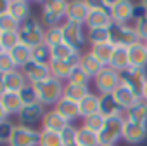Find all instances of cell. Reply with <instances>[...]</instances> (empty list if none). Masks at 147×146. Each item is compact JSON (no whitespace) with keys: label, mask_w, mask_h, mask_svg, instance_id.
<instances>
[{"label":"cell","mask_w":147,"mask_h":146,"mask_svg":"<svg viewBox=\"0 0 147 146\" xmlns=\"http://www.w3.org/2000/svg\"><path fill=\"white\" fill-rule=\"evenodd\" d=\"M109 66H111L113 70L119 71V73L126 71V70L130 68L128 49H126V47H116V49H114V54H113V57H111V63H109Z\"/></svg>","instance_id":"83f0119b"},{"label":"cell","mask_w":147,"mask_h":146,"mask_svg":"<svg viewBox=\"0 0 147 146\" xmlns=\"http://www.w3.org/2000/svg\"><path fill=\"white\" fill-rule=\"evenodd\" d=\"M99 113L104 118H116V117H125V110L116 103L113 94H102L100 96V110Z\"/></svg>","instance_id":"ac0fdd59"},{"label":"cell","mask_w":147,"mask_h":146,"mask_svg":"<svg viewBox=\"0 0 147 146\" xmlns=\"http://www.w3.org/2000/svg\"><path fill=\"white\" fill-rule=\"evenodd\" d=\"M21 71H23V75L26 77L28 84H31V85L40 84V82H43V80H47V78L52 77L50 75V68L47 64H40L36 61L28 63L24 68H21Z\"/></svg>","instance_id":"5bb4252c"},{"label":"cell","mask_w":147,"mask_h":146,"mask_svg":"<svg viewBox=\"0 0 147 146\" xmlns=\"http://www.w3.org/2000/svg\"><path fill=\"white\" fill-rule=\"evenodd\" d=\"M80 66L85 70V73H87V75H88L92 80H94V78L99 75V73H100V71L106 68V66H104V64H102V63H100V61H99V59H97V57H95L92 52H90V50L82 54Z\"/></svg>","instance_id":"603a6c76"},{"label":"cell","mask_w":147,"mask_h":146,"mask_svg":"<svg viewBox=\"0 0 147 146\" xmlns=\"http://www.w3.org/2000/svg\"><path fill=\"white\" fill-rule=\"evenodd\" d=\"M9 54H11V57H12V61H14V64H16L18 70L24 68L28 63L33 61V49H30V47H26L23 44H19L18 47H14Z\"/></svg>","instance_id":"d4e9b609"},{"label":"cell","mask_w":147,"mask_h":146,"mask_svg":"<svg viewBox=\"0 0 147 146\" xmlns=\"http://www.w3.org/2000/svg\"><path fill=\"white\" fill-rule=\"evenodd\" d=\"M83 54V52H82ZM82 54L75 56V57H71V59H52V63L49 64L50 68V75L61 82H67L69 77H71V73L73 70H75L78 64H80V59H82Z\"/></svg>","instance_id":"9c48e42d"},{"label":"cell","mask_w":147,"mask_h":146,"mask_svg":"<svg viewBox=\"0 0 147 146\" xmlns=\"http://www.w3.org/2000/svg\"><path fill=\"white\" fill-rule=\"evenodd\" d=\"M144 44H145V47H147V42H144Z\"/></svg>","instance_id":"db71d44e"},{"label":"cell","mask_w":147,"mask_h":146,"mask_svg":"<svg viewBox=\"0 0 147 146\" xmlns=\"http://www.w3.org/2000/svg\"><path fill=\"white\" fill-rule=\"evenodd\" d=\"M0 44H2V50L4 52H11L14 47H18L21 44L18 31H9V33H0Z\"/></svg>","instance_id":"d590c367"},{"label":"cell","mask_w":147,"mask_h":146,"mask_svg":"<svg viewBox=\"0 0 147 146\" xmlns=\"http://www.w3.org/2000/svg\"><path fill=\"white\" fill-rule=\"evenodd\" d=\"M78 54H82V52L75 50L67 44H59V45L52 47V59H71V57H75Z\"/></svg>","instance_id":"e575fe53"},{"label":"cell","mask_w":147,"mask_h":146,"mask_svg":"<svg viewBox=\"0 0 147 146\" xmlns=\"http://www.w3.org/2000/svg\"><path fill=\"white\" fill-rule=\"evenodd\" d=\"M33 61L49 66V64L52 63V47H50L47 42L36 45V47L33 49Z\"/></svg>","instance_id":"836d02e7"},{"label":"cell","mask_w":147,"mask_h":146,"mask_svg":"<svg viewBox=\"0 0 147 146\" xmlns=\"http://www.w3.org/2000/svg\"><path fill=\"white\" fill-rule=\"evenodd\" d=\"M133 26H135V30H137V33H138V37H140V40H142V42H147V12L142 14L140 18H137V19L133 21Z\"/></svg>","instance_id":"f6af8a7d"},{"label":"cell","mask_w":147,"mask_h":146,"mask_svg":"<svg viewBox=\"0 0 147 146\" xmlns=\"http://www.w3.org/2000/svg\"><path fill=\"white\" fill-rule=\"evenodd\" d=\"M12 130H14V123L5 120L0 123V143H7L11 141V136H12Z\"/></svg>","instance_id":"bcb514c9"},{"label":"cell","mask_w":147,"mask_h":146,"mask_svg":"<svg viewBox=\"0 0 147 146\" xmlns=\"http://www.w3.org/2000/svg\"><path fill=\"white\" fill-rule=\"evenodd\" d=\"M95 89L99 92V96L102 94H113L119 85H121V73L113 70L111 66H106L99 75L94 78Z\"/></svg>","instance_id":"5b68a950"},{"label":"cell","mask_w":147,"mask_h":146,"mask_svg":"<svg viewBox=\"0 0 147 146\" xmlns=\"http://www.w3.org/2000/svg\"><path fill=\"white\" fill-rule=\"evenodd\" d=\"M36 94H38V103L43 106H55L62 98H64V82L50 77L40 84H35Z\"/></svg>","instance_id":"7a4b0ae2"},{"label":"cell","mask_w":147,"mask_h":146,"mask_svg":"<svg viewBox=\"0 0 147 146\" xmlns=\"http://www.w3.org/2000/svg\"><path fill=\"white\" fill-rule=\"evenodd\" d=\"M2 77H4L7 92H21V91L28 85V80H26V77L23 75L21 70H12V71L5 73V75H2Z\"/></svg>","instance_id":"44dd1931"},{"label":"cell","mask_w":147,"mask_h":146,"mask_svg":"<svg viewBox=\"0 0 147 146\" xmlns=\"http://www.w3.org/2000/svg\"><path fill=\"white\" fill-rule=\"evenodd\" d=\"M88 14H90L88 2H83V0H73V2L67 4L66 21L78 23V25H83L85 26V23L88 19Z\"/></svg>","instance_id":"9a60e30c"},{"label":"cell","mask_w":147,"mask_h":146,"mask_svg":"<svg viewBox=\"0 0 147 146\" xmlns=\"http://www.w3.org/2000/svg\"><path fill=\"white\" fill-rule=\"evenodd\" d=\"M54 110L67 122V123H71V122H76L78 118H82V111H80V103H75V101H71V99H67V98H62L55 106H54Z\"/></svg>","instance_id":"e0dca14e"},{"label":"cell","mask_w":147,"mask_h":146,"mask_svg":"<svg viewBox=\"0 0 147 146\" xmlns=\"http://www.w3.org/2000/svg\"><path fill=\"white\" fill-rule=\"evenodd\" d=\"M121 84L126 85L137 96L142 98L144 87L147 84V70H142V68H128L126 71L121 73Z\"/></svg>","instance_id":"30bf717a"},{"label":"cell","mask_w":147,"mask_h":146,"mask_svg":"<svg viewBox=\"0 0 147 146\" xmlns=\"http://www.w3.org/2000/svg\"><path fill=\"white\" fill-rule=\"evenodd\" d=\"M38 146H64L61 134L59 132H50V130H40V141Z\"/></svg>","instance_id":"74e56055"},{"label":"cell","mask_w":147,"mask_h":146,"mask_svg":"<svg viewBox=\"0 0 147 146\" xmlns=\"http://www.w3.org/2000/svg\"><path fill=\"white\" fill-rule=\"evenodd\" d=\"M123 123H125V117L107 118L104 127H102V130L99 132L100 146H116V143L123 136Z\"/></svg>","instance_id":"8992f818"},{"label":"cell","mask_w":147,"mask_h":146,"mask_svg":"<svg viewBox=\"0 0 147 146\" xmlns=\"http://www.w3.org/2000/svg\"><path fill=\"white\" fill-rule=\"evenodd\" d=\"M113 96H114L116 103H118L125 111H126V110H130V108L138 101V99H142L140 96H137L131 89H128V87H126V85H123V84H121L114 92H113Z\"/></svg>","instance_id":"7402d4cb"},{"label":"cell","mask_w":147,"mask_h":146,"mask_svg":"<svg viewBox=\"0 0 147 146\" xmlns=\"http://www.w3.org/2000/svg\"><path fill=\"white\" fill-rule=\"evenodd\" d=\"M76 146H78V144H76Z\"/></svg>","instance_id":"11a10c76"},{"label":"cell","mask_w":147,"mask_h":146,"mask_svg":"<svg viewBox=\"0 0 147 146\" xmlns=\"http://www.w3.org/2000/svg\"><path fill=\"white\" fill-rule=\"evenodd\" d=\"M59 134H61V139H62V144H64V146H76L78 129L73 125V123H67Z\"/></svg>","instance_id":"ab89813d"},{"label":"cell","mask_w":147,"mask_h":146,"mask_svg":"<svg viewBox=\"0 0 147 146\" xmlns=\"http://www.w3.org/2000/svg\"><path fill=\"white\" fill-rule=\"evenodd\" d=\"M0 103H2L4 110L7 111V115H19V111L24 106L19 92H5L2 98H0Z\"/></svg>","instance_id":"cb8c5ba5"},{"label":"cell","mask_w":147,"mask_h":146,"mask_svg":"<svg viewBox=\"0 0 147 146\" xmlns=\"http://www.w3.org/2000/svg\"><path fill=\"white\" fill-rule=\"evenodd\" d=\"M45 42L50 47H55L59 44H64V35H62V26H54V28H45Z\"/></svg>","instance_id":"f35d334b"},{"label":"cell","mask_w":147,"mask_h":146,"mask_svg":"<svg viewBox=\"0 0 147 146\" xmlns=\"http://www.w3.org/2000/svg\"><path fill=\"white\" fill-rule=\"evenodd\" d=\"M114 49H116V45H113L111 42L109 44H100V45H92V49H90V52L104 64V66H109V63H111V57H113V54H114Z\"/></svg>","instance_id":"4dcf8cb0"},{"label":"cell","mask_w":147,"mask_h":146,"mask_svg":"<svg viewBox=\"0 0 147 146\" xmlns=\"http://www.w3.org/2000/svg\"><path fill=\"white\" fill-rule=\"evenodd\" d=\"M67 4L66 0H50V2L42 4V25L47 28L61 26L66 21V12H67Z\"/></svg>","instance_id":"3957f363"},{"label":"cell","mask_w":147,"mask_h":146,"mask_svg":"<svg viewBox=\"0 0 147 146\" xmlns=\"http://www.w3.org/2000/svg\"><path fill=\"white\" fill-rule=\"evenodd\" d=\"M142 99H144V101H147V84H145V87H144V92H142Z\"/></svg>","instance_id":"816d5d0a"},{"label":"cell","mask_w":147,"mask_h":146,"mask_svg":"<svg viewBox=\"0 0 147 146\" xmlns=\"http://www.w3.org/2000/svg\"><path fill=\"white\" fill-rule=\"evenodd\" d=\"M0 52H4V50H2V44H0Z\"/></svg>","instance_id":"f5cc1de1"},{"label":"cell","mask_w":147,"mask_h":146,"mask_svg":"<svg viewBox=\"0 0 147 146\" xmlns=\"http://www.w3.org/2000/svg\"><path fill=\"white\" fill-rule=\"evenodd\" d=\"M61 26H62L64 44H67V45H71L75 50L82 52L83 45L87 44V33H85V30H83V25L71 23V21H64Z\"/></svg>","instance_id":"52a82bcc"},{"label":"cell","mask_w":147,"mask_h":146,"mask_svg":"<svg viewBox=\"0 0 147 146\" xmlns=\"http://www.w3.org/2000/svg\"><path fill=\"white\" fill-rule=\"evenodd\" d=\"M90 7V14L88 19L85 23L87 30H94V28H111L113 25V18L111 14L100 7V2H88Z\"/></svg>","instance_id":"8fae6325"},{"label":"cell","mask_w":147,"mask_h":146,"mask_svg":"<svg viewBox=\"0 0 147 146\" xmlns=\"http://www.w3.org/2000/svg\"><path fill=\"white\" fill-rule=\"evenodd\" d=\"M125 118L130 122H137V123H145L147 125V101L138 99L130 110L125 111Z\"/></svg>","instance_id":"484cf974"},{"label":"cell","mask_w":147,"mask_h":146,"mask_svg":"<svg viewBox=\"0 0 147 146\" xmlns=\"http://www.w3.org/2000/svg\"><path fill=\"white\" fill-rule=\"evenodd\" d=\"M9 14L18 19L19 23L26 21L31 14V5L30 2H26V0H11V9H9Z\"/></svg>","instance_id":"4316f807"},{"label":"cell","mask_w":147,"mask_h":146,"mask_svg":"<svg viewBox=\"0 0 147 146\" xmlns=\"http://www.w3.org/2000/svg\"><path fill=\"white\" fill-rule=\"evenodd\" d=\"M67 125V122L52 108L47 110L43 118H42V130H50V132H61L64 127Z\"/></svg>","instance_id":"ffe728a7"},{"label":"cell","mask_w":147,"mask_h":146,"mask_svg":"<svg viewBox=\"0 0 147 146\" xmlns=\"http://www.w3.org/2000/svg\"><path fill=\"white\" fill-rule=\"evenodd\" d=\"M90 77L87 75V73H85V70L78 64L75 70H73V73H71V77H69V84H76V85H87L88 87V84H90Z\"/></svg>","instance_id":"60d3db41"},{"label":"cell","mask_w":147,"mask_h":146,"mask_svg":"<svg viewBox=\"0 0 147 146\" xmlns=\"http://www.w3.org/2000/svg\"><path fill=\"white\" fill-rule=\"evenodd\" d=\"M19 21L14 19L9 12L0 16V33H9V31H18L19 30Z\"/></svg>","instance_id":"b9f144b4"},{"label":"cell","mask_w":147,"mask_h":146,"mask_svg":"<svg viewBox=\"0 0 147 146\" xmlns=\"http://www.w3.org/2000/svg\"><path fill=\"white\" fill-rule=\"evenodd\" d=\"M109 33H111V44L116 45V47H126L128 49L133 44L142 42L133 25H118V23H113L111 28H109Z\"/></svg>","instance_id":"277c9868"},{"label":"cell","mask_w":147,"mask_h":146,"mask_svg":"<svg viewBox=\"0 0 147 146\" xmlns=\"http://www.w3.org/2000/svg\"><path fill=\"white\" fill-rule=\"evenodd\" d=\"M19 96H21V99H23L24 106H26V104H35V103H38L36 89H35V85H31V84H28V85L19 92Z\"/></svg>","instance_id":"7bdbcfd3"},{"label":"cell","mask_w":147,"mask_h":146,"mask_svg":"<svg viewBox=\"0 0 147 146\" xmlns=\"http://www.w3.org/2000/svg\"><path fill=\"white\" fill-rule=\"evenodd\" d=\"M113 23L118 25H131L135 19V4L130 0H114V5L111 9Z\"/></svg>","instance_id":"7c38bea8"},{"label":"cell","mask_w":147,"mask_h":146,"mask_svg":"<svg viewBox=\"0 0 147 146\" xmlns=\"http://www.w3.org/2000/svg\"><path fill=\"white\" fill-rule=\"evenodd\" d=\"M138 7H140L144 12H147V0H140V2H138Z\"/></svg>","instance_id":"f907efd6"},{"label":"cell","mask_w":147,"mask_h":146,"mask_svg":"<svg viewBox=\"0 0 147 146\" xmlns=\"http://www.w3.org/2000/svg\"><path fill=\"white\" fill-rule=\"evenodd\" d=\"M88 94H90V89L87 85H76V84H69V82L64 84V98L75 101V103L83 101Z\"/></svg>","instance_id":"f546056e"},{"label":"cell","mask_w":147,"mask_h":146,"mask_svg":"<svg viewBox=\"0 0 147 146\" xmlns=\"http://www.w3.org/2000/svg\"><path fill=\"white\" fill-rule=\"evenodd\" d=\"M18 35H19L21 44L30 49H35L36 45L45 42V28H43L42 21L36 19L35 16H30L26 21H23L19 25Z\"/></svg>","instance_id":"6da1fadb"},{"label":"cell","mask_w":147,"mask_h":146,"mask_svg":"<svg viewBox=\"0 0 147 146\" xmlns=\"http://www.w3.org/2000/svg\"><path fill=\"white\" fill-rule=\"evenodd\" d=\"M5 92H7V89H5V82H4V77L0 75V98H2Z\"/></svg>","instance_id":"681fc988"},{"label":"cell","mask_w":147,"mask_h":146,"mask_svg":"<svg viewBox=\"0 0 147 146\" xmlns=\"http://www.w3.org/2000/svg\"><path fill=\"white\" fill-rule=\"evenodd\" d=\"M5 120H9V115H7V111L4 110L2 103H0V123H2V122H5Z\"/></svg>","instance_id":"c3c4849f"},{"label":"cell","mask_w":147,"mask_h":146,"mask_svg":"<svg viewBox=\"0 0 147 146\" xmlns=\"http://www.w3.org/2000/svg\"><path fill=\"white\" fill-rule=\"evenodd\" d=\"M76 144L78 146H100L99 143V134L85 129L83 125L78 129V136H76Z\"/></svg>","instance_id":"d6a6232c"},{"label":"cell","mask_w":147,"mask_h":146,"mask_svg":"<svg viewBox=\"0 0 147 146\" xmlns=\"http://www.w3.org/2000/svg\"><path fill=\"white\" fill-rule=\"evenodd\" d=\"M100 110V96L90 92L83 101H80V111H82V118H87L90 115L99 113Z\"/></svg>","instance_id":"f1b7e54d"},{"label":"cell","mask_w":147,"mask_h":146,"mask_svg":"<svg viewBox=\"0 0 147 146\" xmlns=\"http://www.w3.org/2000/svg\"><path fill=\"white\" fill-rule=\"evenodd\" d=\"M121 139L128 144H140L147 139V125L145 123H137V122H130L125 118L123 123V136Z\"/></svg>","instance_id":"4fadbf2b"},{"label":"cell","mask_w":147,"mask_h":146,"mask_svg":"<svg viewBox=\"0 0 147 146\" xmlns=\"http://www.w3.org/2000/svg\"><path fill=\"white\" fill-rule=\"evenodd\" d=\"M106 120H107V118H104L100 113H95V115H90V117L83 118V127L88 129V130H92V132H95V134H99V132L102 130Z\"/></svg>","instance_id":"8d00e7d4"},{"label":"cell","mask_w":147,"mask_h":146,"mask_svg":"<svg viewBox=\"0 0 147 146\" xmlns=\"http://www.w3.org/2000/svg\"><path fill=\"white\" fill-rule=\"evenodd\" d=\"M45 111H47L45 106L40 104V103L26 104V106H23V110H21L19 115H18V117H19V123H21V125H28V127H31L33 123L42 122Z\"/></svg>","instance_id":"2e32d148"},{"label":"cell","mask_w":147,"mask_h":146,"mask_svg":"<svg viewBox=\"0 0 147 146\" xmlns=\"http://www.w3.org/2000/svg\"><path fill=\"white\" fill-rule=\"evenodd\" d=\"M128 59H130V68L147 70V47H145V44L137 42L131 47H128Z\"/></svg>","instance_id":"d6986e66"},{"label":"cell","mask_w":147,"mask_h":146,"mask_svg":"<svg viewBox=\"0 0 147 146\" xmlns=\"http://www.w3.org/2000/svg\"><path fill=\"white\" fill-rule=\"evenodd\" d=\"M11 9V0H0V16L7 14Z\"/></svg>","instance_id":"7dc6e473"},{"label":"cell","mask_w":147,"mask_h":146,"mask_svg":"<svg viewBox=\"0 0 147 146\" xmlns=\"http://www.w3.org/2000/svg\"><path fill=\"white\" fill-rule=\"evenodd\" d=\"M12 70H18L11 54L9 52H0V75H5V73L12 71Z\"/></svg>","instance_id":"ee69618b"},{"label":"cell","mask_w":147,"mask_h":146,"mask_svg":"<svg viewBox=\"0 0 147 146\" xmlns=\"http://www.w3.org/2000/svg\"><path fill=\"white\" fill-rule=\"evenodd\" d=\"M40 141V130H35L33 127L16 123L9 146H38Z\"/></svg>","instance_id":"ba28073f"},{"label":"cell","mask_w":147,"mask_h":146,"mask_svg":"<svg viewBox=\"0 0 147 146\" xmlns=\"http://www.w3.org/2000/svg\"><path fill=\"white\" fill-rule=\"evenodd\" d=\"M87 42H90V45L109 44V42H111L109 28H94V30H87Z\"/></svg>","instance_id":"1f68e13d"}]
</instances>
